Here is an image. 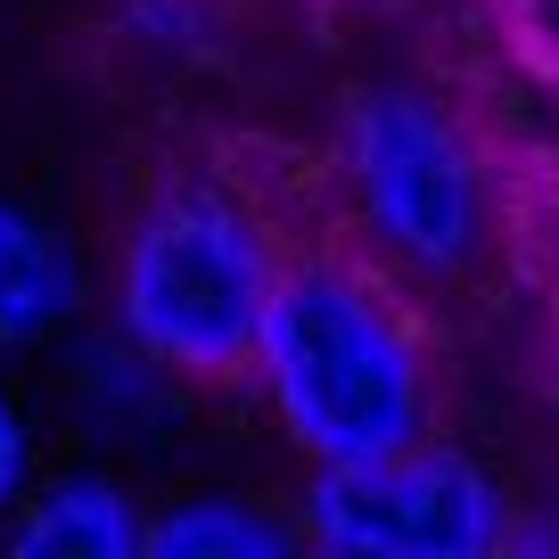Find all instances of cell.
Returning <instances> with one entry per match:
<instances>
[{"instance_id":"cell-1","label":"cell","mask_w":559,"mask_h":559,"mask_svg":"<svg viewBox=\"0 0 559 559\" xmlns=\"http://www.w3.org/2000/svg\"><path fill=\"white\" fill-rule=\"evenodd\" d=\"M280 428L305 461H370L428 437V354L403 305L354 263H280L255 362Z\"/></svg>"},{"instance_id":"cell-2","label":"cell","mask_w":559,"mask_h":559,"mask_svg":"<svg viewBox=\"0 0 559 559\" xmlns=\"http://www.w3.org/2000/svg\"><path fill=\"white\" fill-rule=\"evenodd\" d=\"M280 247L223 181H174L132 214L116 255V330L165 379H239L255 362Z\"/></svg>"},{"instance_id":"cell-3","label":"cell","mask_w":559,"mask_h":559,"mask_svg":"<svg viewBox=\"0 0 559 559\" xmlns=\"http://www.w3.org/2000/svg\"><path fill=\"white\" fill-rule=\"evenodd\" d=\"M346 181L370 239L412 272L453 280L486 255V230H493L486 165L437 99H419L403 83L362 91L346 107Z\"/></svg>"},{"instance_id":"cell-4","label":"cell","mask_w":559,"mask_h":559,"mask_svg":"<svg viewBox=\"0 0 559 559\" xmlns=\"http://www.w3.org/2000/svg\"><path fill=\"white\" fill-rule=\"evenodd\" d=\"M305 535L346 559H486L510 535V493L453 444H395L370 461H313Z\"/></svg>"},{"instance_id":"cell-5","label":"cell","mask_w":559,"mask_h":559,"mask_svg":"<svg viewBox=\"0 0 559 559\" xmlns=\"http://www.w3.org/2000/svg\"><path fill=\"white\" fill-rule=\"evenodd\" d=\"M0 526L17 559H140V535H148L140 502L107 469H67L50 486H25V510Z\"/></svg>"},{"instance_id":"cell-6","label":"cell","mask_w":559,"mask_h":559,"mask_svg":"<svg viewBox=\"0 0 559 559\" xmlns=\"http://www.w3.org/2000/svg\"><path fill=\"white\" fill-rule=\"evenodd\" d=\"M83 313V263L25 198L0 190V354H25Z\"/></svg>"},{"instance_id":"cell-7","label":"cell","mask_w":559,"mask_h":559,"mask_svg":"<svg viewBox=\"0 0 559 559\" xmlns=\"http://www.w3.org/2000/svg\"><path fill=\"white\" fill-rule=\"evenodd\" d=\"M297 543V526H280L255 502H223V493H190V502L157 510L140 551L148 559H280Z\"/></svg>"},{"instance_id":"cell-8","label":"cell","mask_w":559,"mask_h":559,"mask_svg":"<svg viewBox=\"0 0 559 559\" xmlns=\"http://www.w3.org/2000/svg\"><path fill=\"white\" fill-rule=\"evenodd\" d=\"M123 25L148 50H206V0H123Z\"/></svg>"},{"instance_id":"cell-9","label":"cell","mask_w":559,"mask_h":559,"mask_svg":"<svg viewBox=\"0 0 559 559\" xmlns=\"http://www.w3.org/2000/svg\"><path fill=\"white\" fill-rule=\"evenodd\" d=\"M25 486H34V428H25L17 403L0 395V519L25 502Z\"/></svg>"}]
</instances>
